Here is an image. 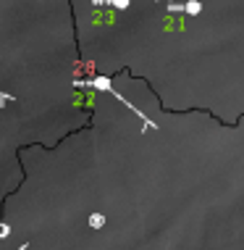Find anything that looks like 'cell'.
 Wrapping results in <instances>:
<instances>
[{
  "label": "cell",
  "instance_id": "cell-6",
  "mask_svg": "<svg viewBox=\"0 0 244 250\" xmlns=\"http://www.w3.org/2000/svg\"><path fill=\"white\" fill-rule=\"evenodd\" d=\"M19 250H29V245H19Z\"/></svg>",
  "mask_w": 244,
  "mask_h": 250
},
{
  "label": "cell",
  "instance_id": "cell-1",
  "mask_svg": "<svg viewBox=\"0 0 244 250\" xmlns=\"http://www.w3.org/2000/svg\"><path fill=\"white\" fill-rule=\"evenodd\" d=\"M74 87H81V90H100V92H108V95H113L116 100H121V103H124L129 111H134L137 113V116L142 119V124L147 126V129H158V124H155L152 119H147L145 113L139 111V108H134V103H129V100L121 95V92H116L113 90V82L108 77H90V79H76V82H74Z\"/></svg>",
  "mask_w": 244,
  "mask_h": 250
},
{
  "label": "cell",
  "instance_id": "cell-3",
  "mask_svg": "<svg viewBox=\"0 0 244 250\" xmlns=\"http://www.w3.org/2000/svg\"><path fill=\"white\" fill-rule=\"evenodd\" d=\"M181 11H184V13H189V16H197V13L202 11V3H197V0H189V3H184V5H181Z\"/></svg>",
  "mask_w": 244,
  "mask_h": 250
},
{
  "label": "cell",
  "instance_id": "cell-5",
  "mask_svg": "<svg viewBox=\"0 0 244 250\" xmlns=\"http://www.w3.org/2000/svg\"><path fill=\"white\" fill-rule=\"evenodd\" d=\"M0 103H13V95H11V92H3V90H0Z\"/></svg>",
  "mask_w": 244,
  "mask_h": 250
},
{
  "label": "cell",
  "instance_id": "cell-2",
  "mask_svg": "<svg viewBox=\"0 0 244 250\" xmlns=\"http://www.w3.org/2000/svg\"><path fill=\"white\" fill-rule=\"evenodd\" d=\"M105 213H90V219H87V224H90L92 229H103L105 227Z\"/></svg>",
  "mask_w": 244,
  "mask_h": 250
},
{
  "label": "cell",
  "instance_id": "cell-4",
  "mask_svg": "<svg viewBox=\"0 0 244 250\" xmlns=\"http://www.w3.org/2000/svg\"><path fill=\"white\" fill-rule=\"evenodd\" d=\"M5 237H11V227L5 221H0V240H5Z\"/></svg>",
  "mask_w": 244,
  "mask_h": 250
}]
</instances>
